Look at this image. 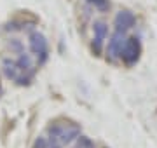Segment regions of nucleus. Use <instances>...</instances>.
<instances>
[{
    "instance_id": "39448f33",
    "label": "nucleus",
    "mask_w": 157,
    "mask_h": 148,
    "mask_svg": "<svg viewBox=\"0 0 157 148\" xmlns=\"http://www.w3.org/2000/svg\"><path fill=\"white\" fill-rule=\"evenodd\" d=\"M80 134H82V132H80V127H78V125H75V124H65L61 134H59V138H58V141L61 143L63 146H67V145H72V143L75 141Z\"/></svg>"
},
{
    "instance_id": "20e7f679",
    "label": "nucleus",
    "mask_w": 157,
    "mask_h": 148,
    "mask_svg": "<svg viewBox=\"0 0 157 148\" xmlns=\"http://www.w3.org/2000/svg\"><path fill=\"white\" fill-rule=\"evenodd\" d=\"M113 24H115V30L119 31H128L136 24V17L131 11H119L115 14V19H113Z\"/></svg>"
},
{
    "instance_id": "1a4fd4ad",
    "label": "nucleus",
    "mask_w": 157,
    "mask_h": 148,
    "mask_svg": "<svg viewBox=\"0 0 157 148\" xmlns=\"http://www.w3.org/2000/svg\"><path fill=\"white\" fill-rule=\"evenodd\" d=\"M7 49L14 54H23L25 52V46L19 39H9L7 40Z\"/></svg>"
},
{
    "instance_id": "ddd939ff",
    "label": "nucleus",
    "mask_w": 157,
    "mask_h": 148,
    "mask_svg": "<svg viewBox=\"0 0 157 148\" xmlns=\"http://www.w3.org/2000/svg\"><path fill=\"white\" fill-rule=\"evenodd\" d=\"M91 49H93V52H94L96 56H100L101 51H103V40L94 39V37H93V42H91Z\"/></svg>"
},
{
    "instance_id": "4468645a",
    "label": "nucleus",
    "mask_w": 157,
    "mask_h": 148,
    "mask_svg": "<svg viewBox=\"0 0 157 148\" xmlns=\"http://www.w3.org/2000/svg\"><path fill=\"white\" fill-rule=\"evenodd\" d=\"M32 148H49V141H47V138H45V136L35 138V141H33V145H32Z\"/></svg>"
},
{
    "instance_id": "9d476101",
    "label": "nucleus",
    "mask_w": 157,
    "mask_h": 148,
    "mask_svg": "<svg viewBox=\"0 0 157 148\" xmlns=\"http://www.w3.org/2000/svg\"><path fill=\"white\" fill-rule=\"evenodd\" d=\"M89 6H93L98 12H108L110 11V0H86Z\"/></svg>"
},
{
    "instance_id": "0eeeda50",
    "label": "nucleus",
    "mask_w": 157,
    "mask_h": 148,
    "mask_svg": "<svg viewBox=\"0 0 157 148\" xmlns=\"http://www.w3.org/2000/svg\"><path fill=\"white\" fill-rule=\"evenodd\" d=\"M2 72L6 75V79H9V80H16L17 75H19L16 61H14L12 57H4V59H2Z\"/></svg>"
},
{
    "instance_id": "7ed1b4c3",
    "label": "nucleus",
    "mask_w": 157,
    "mask_h": 148,
    "mask_svg": "<svg viewBox=\"0 0 157 148\" xmlns=\"http://www.w3.org/2000/svg\"><path fill=\"white\" fill-rule=\"evenodd\" d=\"M126 33L124 31H119V30H115L113 31V35L110 37V40H108L107 44V59L108 61H117L119 57H121V51H122V46L124 42H126Z\"/></svg>"
},
{
    "instance_id": "2eb2a0df",
    "label": "nucleus",
    "mask_w": 157,
    "mask_h": 148,
    "mask_svg": "<svg viewBox=\"0 0 157 148\" xmlns=\"http://www.w3.org/2000/svg\"><path fill=\"white\" fill-rule=\"evenodd\" d=\"M47 141H49V148H63V145L56 138H47Z\"/></svg>"
},
{
    "instance_id": "423d86ee",
    "label": "nucleus",
    "mask_w": 157,
    "mask_h": 148,
    "mask_svg": "<svg viewBox=\"0 0 157 148\" xmlns=\"http://www.w3.org/2000/svg\"><path fill=\"white\" fill-rule=\"evenodd\" d=\"M14 61H16V66L19 70V73H33V57H32V54L23 52Z\"/></svg>"
},
{
    "instance_id": "f8f14e48",
    "label": "nucleus",
    "mask_w": 157,
    "mask_h": 148,
    "mask_svg": "<svg viewBox=\"0 0 157 148\" xmlns=\"http://www.w3.org/2000/svg\"><path fill=\"white\" fill-rule=\"evenodd\" d=\"M63 127H65V124H58V122H54V124H51L49 127H47V138H59V134H61Z\"/></svg>"
},
{
    "instance_id": "6e6552de",
    "label": "nucleus",
    "mask_w": 157,
    "mask_h": 148,
    "mask_svg": "<svg viewBox=\"0 0 157 148\" xmlns=\"http://www.w3.org/2000/svg\"><path fill=\"white\" fill-rule=\"evenodd\" d=\"M93 33H94V39H100L105 42V39L108 37V24L105 21H101V19L94 21L93 23Z\"/></svg>"
},
{
    "instance_id": "f03ea898",
    "label": "nucleus",
    "mask_w": 157,
    "mask_h": 148,
    "mask_svg": "<svg viewBox=\"0 0 157 148\" xmlns=\"http://www.w3.org/2000/svg\"><path fill=\"white\" fill-rule=\"evenodd\" d=\"M140 54H141L140 39H138V37H128L126 42H124V46H122V51H121V59H122L128 66H131V65L138 63Z\"/></svg>"
},
{
    "instance_id": "9b49d317",
    "label": "nucleus",
    "mask_w": 157,
    "mask_h": 148,
    "mask_svg": "<svg viewBox=\"0 0 157 148\" xmlns=\"http://www.w3.org/2000/svg\"><path fill=\"white\" fill-rule=\"evenodd\" d=\"M73 148H94V143H93V139H91V138L84 136V134H80V136L75 139Z\"/></svg>"
},
{
    "instance_id": "f257e3e1",
    "label": "nucleus",
    "mask_w": 157,
    "mask_h": 148,
    "mask_svg": "<svg viewBox=\"0 0 157 148\" xmlns=\"http://www.w3.org/2000/svg\"><path fill=\"white\" fill-rule=\"evenodd\" d=\"M28 47H30V51H32V54L37 56L39 65L45 63L47 54H49V44H47V39L44 37V33H40L37 30L28 33Z\"/></svg>"
}]
</instances>
